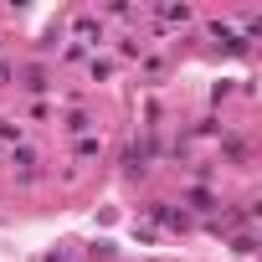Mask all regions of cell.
I'll use <instances>...</instances> for the list:
<instances>
[{"label": "cell", "mask_w": 262, "mask_h": 262, "mask_svg": "<svg viewBox=\"0 0 262 262\" xmlns=\"http://www.w3.org/2000/svg\"><path fill=\"white\" fill-rule=\"evenodd\" d=\"M77 41H98V26L93 21H77Z\"/></svg>", "instance_id": "cell-3"}, {"label": "cell", "mask_w": 262, "mask_h": 262, "mask_svg": "<svg viewBox=\"0 0 262 262\" xmlns=\"http://www.w3.org/2000/svg\"><path fill=\"white\" fill-rule=\"evenodd\" d=\"M155 216H160L165 226H185V216H180V211H165V206H155Z\"/></svg>", "instance_id": "cell-2"}, {"label": "cell", "mask_w": 262, "mask_h": 262, "mask_svg": "<svg viewBox=\"0 0 262 262\" xmlns=\"http://www.w3.org/2000/svg\"><path fill=\"white\" fill-rule=\"evenodd\" d=\"M128 170H134V175H139V170H149V149H144V144L128 149Z\"/></svg>", "instance_id": "cell-1"}]
</instances>
